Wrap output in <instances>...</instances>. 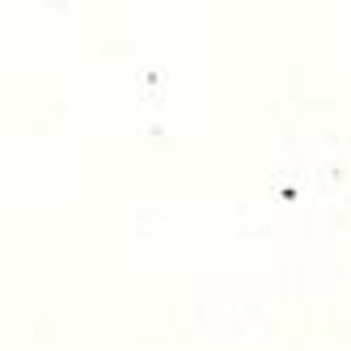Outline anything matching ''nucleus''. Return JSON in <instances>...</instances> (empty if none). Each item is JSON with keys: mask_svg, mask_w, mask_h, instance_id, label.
<instances>
[]
</instances>
